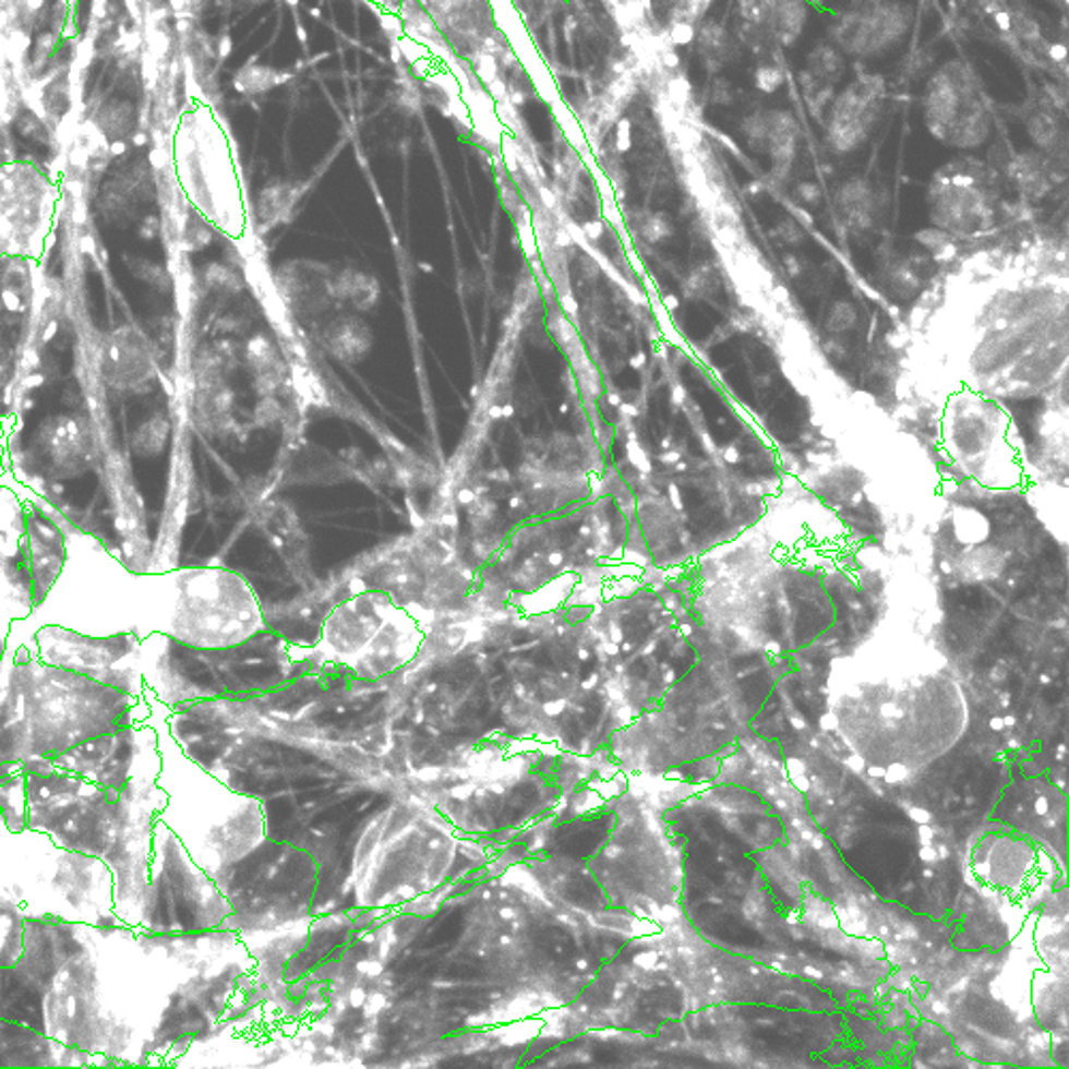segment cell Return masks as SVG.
I'll return each instance as SVG.
<instances>
[{"instance_id":"8","label":"cell","mask_w":1069,"mask_h":1069,"mask_svg":"<svg viewBox=\"0 0 1069 1069\" xmlns=\"http://www.w3.org/2000/svg\"><path fill=\"white\" fill-rule=\"evenodd\" d=\"M93 122L107 142H127L137 133L140 111L129 99H109L95 111Z\"/></svg>"},{"instance_id":"6","label":"cell","mask_w":1069,"mask_h":1069,"mask_svg":"<svg viewBox=\"0 0 1069 1069\" xmlns=\"http://www.w3.org/2000/svg\"><path fill=\"white\" fill-rule=\"evenodd\" d=\"M101 1055L71 1048L50 1035L0 1018V1066H91Z\"/></svg>"},{"instance_id":"12","label":"cell","mask_w":1069,"mask_h":1069,"mask_svg":"<svg viewBox=\"0 0 1069 1069\" xmlns=\"http://www.w3.org/2000/svg\"><path fill=\"white\" fill-rule=\"evenodd\" d=\"M757 88L764 93H774L783 84V71L779 67H761L755 73Z\"/></svg>"},{"instance_id":"9","label":"cell","mask_w":1069,"mask_h":1069,"mask_svg":"<svg viewBox=\"0 0 1069 1069\" xmlns=\"http://www.w3.org/2000/svg\"><path fill=\"white\" fill-rule=\"evenodd\" d=\"M1006 563H1008V554L1004 550L982 545V548H973L964 554L962 572L969 580L986 582V580L999 578L1006 569Z\"/></svg>"},{"instance_id":"14","label":"cell","mask_w":1069,"mask_h":1069,"mask_svg":"<svg viewBox=\"0 0 1069 1069\" xmlns=\"http://www.w3.org/2000/svg\"><path fill=\"white\" fill-rule=\"evenodd\" d=\"M694 26H692V22H685V20L676 22V24H674V28H672V33H670V41H672V44H678V46H683V44H692V41H694Z\"/></svg>"},{"instance_id":"5","label":"cell","mask_w":1069,"mask_h":1069,"mask_svg":"<svg viewBox=\"0 0 1069 1069\" xmlns=\"http://www.w3.org/2000/svg\"><path fill=\"white\" fill-rule=\"evenodd\" d=\"M50 187L28 180L24 189H0V257L37 260L44 253L53 206Z\"/></svg>"},{"instance_id":"13","label":"cell","mask_w":1069,"mask_h":1069,"mask_svg":"<svg viewBox=\"0 0 1069 1069\" xmlns=\"http://www.w3.org/2000/svg\"><path fill=\"white\" fill-rule=\"evenodd\" d=\"M644 233H646V238H648V240L659 242V240H663V238L670 233V223H668V220H665V216H661V214H659V216H652V218L648 220V225H646Z\"/></svg>"},{"instance_id":"3","label":"cell","mask_w":1069,"mask_h":1069,"mask_svg":"<svg viewBox=\"0 0 1069 1069\" xmlns=\"http://www.w3.org/2000/svg\"><path fill=\"white\" fill-rule=\"evenodd\" d=\"M22 641H26L44 663L82 674L135 699H144L142 638L133 634L97 638L56 625H39Z\"/></svg>"},{"instance_id":"10","label":"cell","mask_w":1069,"mask_h":1069,"mask_svg":"<svg viewBox=\"0 0 1069 1069\" xmlns=\"http://www.w3.org/2000/svg\"><path fill=\"white\" fill-rule=\"evenodd\" d=\"M857 321V313H855L854 304L850 302H839L830 309L828 317H826V327L834 334H843V332H850Z\"/></svg>"},{"instance_id":"4","label":"cell","mask_w":1069,"mask_h":1069,"mask_svg":"<svg viewBox=\"0 0 1069 1069\" xmlns=\"http://www.w3.org/2000/svg\"><path fill=\"white\" fill-rule=\"evenodd\" d=\"M144 723H135L104 736L91 738L77 747L67 748L48 761L53 768L82 777L99 788L116 792L127 790L133 781H157L159 761L157 753V732Z\"/></svg>"},{"instance_id":"16","label":"cell","mask_w":1069,"mask_h":1069,"mask_svg":"<svg viewBox=\"0 0 1069 1069\" xmlns=\"http://www.w3.org/2000/svg\"><path fill=\"white\" fill-rule=\"evenodd\" d=\"M1050 56H1053L1055 60H1064V58H1066V48H1061V46H1053V48H1050Z\"/></svg>"},{"instance_id":"15","label":"cell","mask_w":1069,"mask_h":1069,"mask_svg":"<svg viewBox=\"0 0 1069 1069\" xmlns=\"http://www.w3.org/2000/svg\"><path fill=\"white\" fill-rule=\"evenodd\" d=\"M801 189L802 197H804L806 202H813V200L817 197V189H815L813 184H806V187H801Z\"/></svg>"},{"instance_id":"7","label":"cell","mask_w":1069,"mask_h":1069,"mask_svg":"<svg viewBox=\"0 0 1069 1069\" xmlns=\"http://www.w3.org/2000/svg\"><path fill=\"white\" fill-rule=\"evenodd\" d=\"M155 373L148 338L135 327L111 332L101 345V374L107 385L120 392L140 389Z\"/></svg>"},{"instance_id":"11","label":"cell","mask_w":1069,"mask_h":1069,"mask_svg":"<svg viewBox=\"0 0 1069 1069\" xmlns=\"http://www.w3.org/2000/svg\"><path fill=\"white\" fill-rule=\"evenodd\" d=\"M915 240L935 255H946L948 251H952V238L941 229H924L915 236Z\"/></svg>"},{"instance_id":"2","label":"cell","mask_w":1069,"mask_h":1069,"mask_svg":"<svg viewBox=\"0 0 1069 1069\" xmlns=\"http://www.w3.org/2000/svg\"><path fill=\"white\" fill-rule=\"evenodd\" d=\"M64 563L28 621L86 636L140 638V574L93 534H64Z\"/></svg>"},{"instance_id":"1","label":"cell","mask_w":1069,"mask_h":1069,"mask_svg":"<svg viewBox=\"0 0 1069 1069\" xmlns=\"http://www.w3.org/2000/svg\"><path fill=\"white\" fill-rule=\"evenodd\" d=\"M264 629L251 585L227 567L140 574V638L165 636L193 650H223Z\"/></svg>"}]
</instances>
